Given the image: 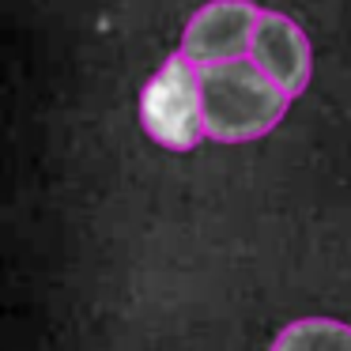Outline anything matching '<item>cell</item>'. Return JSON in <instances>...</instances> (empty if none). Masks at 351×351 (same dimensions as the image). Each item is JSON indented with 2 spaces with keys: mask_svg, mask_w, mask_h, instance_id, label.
<instances>
[{
  "mask_svg": "<svg viewBox=\"0 0 351 351\" xmlns=\"http://www.w3.org/2000/svg\"><path fill=\"white\" fill-rule=\"evenodd\" d=\"M268 351H351V325L332 317H302L280 328Z\"/></svg>",
  "mask_w": 351,
  "mask_h": 351,
  "instance_id": "cell-5",
  "label": "cell"
},
{
  "mask_svg": "<svg viewBox=\"0 0 351 351\" xmlns=\"http://www.w3.org/2000/svg\"><path fill=\"white\" fill-rule=\"evenodd\" d=\"M140 125L155 144L170 152H193L208 136L204 129V95L200 69L178 49L162 69L147 80L140 95Z\"/></svg>",
  "mask_w": 351,
  "mask_h": 351,
  "instance_id": "cell-2",
  "label": "cell"
},
{
  "mask_svg": "<svg viewBox=\"0 0 351 351\" xmlns=\"http://www.w3.org/2000/svg\"><path fill=\"white\" fill-rule=\"evenodd\" d=\"M250 57L257 61V69L265 76H272L283 91L295 99L310 87V38L302 34V27L283 12H261L257 34H253Z\"/></svg>",
  "mask_w": 351,
  "mask_h": 351,
  "instance_id": "cell-4",
  "label": "cell"
},
{
  "mask_svg": "<svg viewBox=\"0 0 351 351\" xmlns=\"http://www.w3.org/2000/svg\"><path fill=\"white\" fill-rule=\"evenodd\" d=\"M200 95H204V129L219 144L268 136L283 121L291 102V95L272 76H265L253 57L200 69Z\"/></svg>",
  "mask_w": 351,
  "mask_h": 351,
  "instance_id": "cell-1",
  "label": "cell"
},
{
  "mask_svg": "<svg viewBox=\"0 0 351 351\" xmlns=\"http://www.w3.org/2000/svg\"><path fill=\"white\" fill-rule=\"evenodd\" d=\"M261 23V8L253 0H212L185 23L182 53L197 69L242 61L253 49V34Z\"/></svg>",
  "mask_w": 351,
  "mask_h": 351,
  "instance_id": "cell-3",
  "label": "cell"
}]
</instances>
